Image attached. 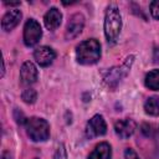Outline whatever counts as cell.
I'll return each mask as SVG.
<instances>
[{
  "instance_id": "cell-1",
  "label": "cell",
  "mask_w": 159,
  "mask_h": 159,
  "mask_svg": "<svg viewBox=\"0 0 159 159\" xmlns=\"http://www.w3.org/2000/svg\"><path fill=\"white\" fill-rule=\"evenodd\" d=\"M101 57V45L96 39L82 41L76 48V58L81 65H93Z\"/></svg>"
},
{
  "instance_id": "cell-2",
  "label": "cell",
  "mask_w": 159,
  "mask_h": 159,
  "mask_svg": "<svg viewBox=\"0 0 159 159\" xmlns=\"http://www.w3.org/2000/svg\"><path fill=\"white\" fill-rule=\"evenodd\" d=\"M122 29V17L116 5H109L104 16V35L108 42H116Z\"/></svg>"
},
{
  "instance_id": "cell-3",
  "label": "cell",
  "mask_w": 159,
  "mask_h": 159,
  "mask_svg": "<svg viewBox=\"0 0 159 159\" xmlns=\"http://www.w3.org/2000/svg\"><path fill=\"white\" fill-rule=\"evenodd\" d=\"M25 127L27 135L34 142H43L50 137V124L47 123V120L42 118H37V117L27 118Z\"/></svg>"
},
{
  "instance_id": "cell-4",
  "label": "cell",
  "mask_w": 159,
  "mask_h": 159,
  "mask_svg": "<svg viewBox=\"0 0 159 159\" xmlns=\"http://www.w3.org/2000/svg\"><path fill=\"white\" fill-rule=\"evenodd\" d=\"M133 60H134V56H129V57H127V60L124 61V63L122 66H117V67H113V68L108 70L107 73L103 77L104 82L109 87H116L128 75V72L130 70V66L133 63Z\"/></svg>"
},
{
  "instance_id": "cell-5",
  "label": "cell",
  "mask_w": 159,
  "mask_h": 159,
  "mask_svg": "<svg viewBox=\"0 0 159 159\" xmlns=\"http://www.w3.org/2000/svg\"><path fill=\"white\" fill-rule=\"evenodd\" d=\"M42 36V30L40 24L34 20L29 19L24 26V42L26 46H35Z\"/></svg>"
},
{
  "instance_id": "cell-6",
  "label": "cell",
  "mask_w": 159,
  "mask_h": 159,
  "mask_svg": "<svg viewBox=\"0 0 159 159\" xmlns=\"http://www.w3.org/2000/svg\"><path fill=\"white\" fill-rule=\"evenodd\" d=\"M106 132H107V124L102 116L96 114L88 120L87 127H86V134L88 138L103 135L106 134Z\"/></svg>"
},
{
  "instance_id": "cell-7",
  "label": "cell",
  "mask_w": 159,
  "mask_h": 159,
  "mask_svg": "<svg viewBox=\"0 0 159 159\" xmlns=\"http://www.w3.org/2000/svg\"><path fill=\"white\" fill-rule=\"evenodd\" d=\"M83 26H84V17L82 14H75L71 16L70 21L67 22V26H66V32H65V36L67 40H72L75 37H77L82 30H83Z\"/></svg>"
},
{
  "instance_id": "cell-8",
  "label": "cell",
  "mask_w": 159,
  "mask_h": 159,
  "mask_svg": "<svg viewBox=\"0 0 159 159\" xmlns=\"http://www.w3.org/2000/svg\"><path fill=\"white\" fill-rule=\"evenodd\" d=\"M55 57H56V52L48 46H40L34 52V58L42 67L50 66L53 62Z\"/></svg>"
},
{
  "instance_id": "cell-9",
  "label": "cell",
  "mask_w": 159,
  "mask_h": 159,
  "mask_svg": "<svg viewBox=\"0 0 159 159\" xmlns=\"http://www.w3.org/2000/svg\"><path fill=\"white\" fill-rule=\"evenodd\" d=\"M137 128V124L133 119L130 118H124V119H120L118 122H116L114 124V130H116V134L122 138V139H127L129 138L134 130Z\"/></svg>"
},
{
  "instance_id": "cell-10",
  "label": "cell",
  "mask_w": 159,
  "mask_h": 159,
  "mask_svg": "<svg viewBox=\"0 0 159 159\" xmlns=\"http://www.w3.org/2000/svg\"><path fill=\"white\" fill-rule=\"evenodd\" d=\"M20 78L22 84H32L37 81V68L36 66L27 61L25 63H22L21 68H20Z\"/></svg>"
},
{
  "instance_id": "cell-11",
  "label": "cell",
  "mask_w": 159,
  "mask_h": 159,
  "mask_svg": "<svg viewBox=\"0 0 159 159\" xmlns=\"http://www.w3.org/2000/svg\"><path fill=\"white\" fill-rule=\"evenodd\" d=\"M21 17H22V14L17 9H14V10L7 11L2 16V20H1V27H2V30H5V31L12 30L15 26H17V24L21 20Z\"/></svg>"
},
{
  "instance_id": "cell-12",
  "label": "cell",
  "mask_w": 159,
  "mask_h": 159,
  "mask_svg": "<svg viewBox=\"0 0 159 159\" xmlns=\"http://www.w3.org/2000/svg\"><path fill=\"white\" fill-rule=\"evenodd\" d=\"M61 20H62V14H61L60 10L56 9V7H51V9L46 12V15H45V17H43L45 26H46L48 30H55V29H57V27L60 26V24H61Z\"/></svg>"
},
{
  "instance_id": "cell-13",
  "label": "cell",
  "mask_w": 159,
  "mask_h": 159,
  "mask_svg": "<svg viewBox=\"0 0 159 159\" xmlns=\"http://www.w3.org/2000/svg\"><path fill=\"white\" fill-rule=\"evenodd\" d=\"M111 155H112L111 145L103 142L96 145L93 152L88 155V159H111Z\"/></svg>"
},
{
  "instance_id": "cell-14",
  "label": "cell",
  "mask_w": 159,
  "mask_h": 159,
  "mask_svg": "<svg viewBox=\"0 0 159 159\" xmlns=\"http://www.w3.org/2000/svg\"><path fill=\"white\" fill-rule=\"evenodd\" d=\"M144 109L150 116H159V96L149 97L144 103Z\"/></svg>"
},
{
  "instance_id": "cell-15",
  "label": "cell",
  "mask_w": 159,
  "mask_h": 159,
  "mask_svg": "<svg viewBox=\"0 0 159 159\" xmlns=\"http://www.w3.org/2000/svg\"><path fill=\"white\" fill-rule=\"evenodd\" d=\"M144 82L149 89L159 91V70H153V71L148 72Z\"/></svg>"
},
{
  "instance_id": "cell-16",
  "label": "cell",
  "mask_w": 159,
  "mask_h": 159,
  "mask_svg": "<svg viewBox=\"0 0 159 159\" xmlns=\"http://www.w3.org/2000/svg\"><path fill=\"white\" fill-rule=\"evenodd\" d=\"M21 98H22V101H24L25 103H30V104H31V103H35V101H36V98H37V93H36L35 89L27 88V89H25V91L22 92Z\"/></svg>"
},
{
  "instance_id": "cell-17",
  "label": "cell",
  "mask_w": 159,
  "mask_h": 159,
  "mask_svg": "<svg viewBox=\"0 0 159 159\" xmlns=\"http://www.w3.org/2000/svg\"><path fill=\"white\" fill-rule=\"evenodd\" d=\"M150 14L154 19L159 20V1H152L150 2Z\"/></svg>"
},
{
  "instance_id": "cell-18",
  "label": "cell",
  "mask_w": 159,
  "mask_h": 159,
  "mask_svg": "<svg viewBox=\"0 0 159 159\" xmlns=\"http://www.w3.org/2000/svg\"><path fill=\"white\" fill-rule=\"evenodd\" d=\"M55 159H67L63 145H60V147H58V149H57V152H56V155H55Z\"/></svg>"
},
{
  "instance_id": "cell-19",
  "label": "cell",
  "mask_w": 159,
  "mask_h": 159,
  "mask_svg": "<svg viewBox=\"0 0 159 159\" xmlns=\"http://www.w3.org/2000/svg\"><path fill=\"white\" fill-rule=\"evenodd\" d=\"M124 157H125V159H139L138 155H137V153H135L133 149H130V148L125 149V152H124Z\"/></svg>"
},
{
  "instance_id": "cell-20",
  "label": "cell",
  "mask_w": 159,
  "mask_h": 159,
  "mask_svg": "<svg viewBox=\"0 0 159 159\" xmlns=\"http://www.w3.org/2000/svg\"><path fill=\"white\" fill-rule=\"evenodd\" d=\"M150 129H152V127H150L149 124H143V125H142V132H143L147 137H149V135H150V133H152V130H150Z\"/></svg>"
},
{
  "instance_id": "cell-21",
  "label": "cell",
  "mask_w": 159,
  "mask_h": 159,
  "mask_svg": "<svg viewBox=\"0 0 159 159\" xmlns=\"http://www.w3.org/2000/svg\"><path fill=\"white\" fill-rule=\"evenodd\" d=\"M34 159H39V158H34Z\"/></svg>"
}]
</instances>
